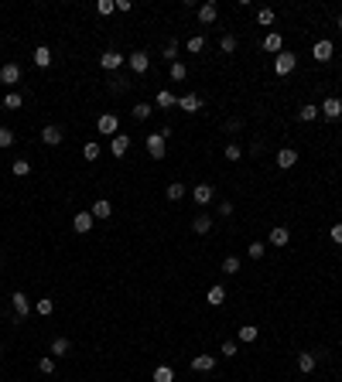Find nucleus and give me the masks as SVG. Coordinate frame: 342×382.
<instances>
[{"label": "nucleus", "instance_id": "1", "mask_svg": "<svg viewBox=\"0 0 342 382\" xmlns=\"http://www.w3.org/2000/svg\"><path fill=\"white\" fill-rule=\"evenodd\" d=\"M168 137H171V130H158V133L148 137V154H151L154 160L164 157V140H168Z\"/></svg>", "mask_w": 342, "mask_h": 382}, {"label": "nucleus", "instance_id": "2", "mask_svg": "<svg viewBox=\"0 0 342 382\" xmlns=\"http://www.w3.org/2000/svg\"><path fill=\"white\" fill-rule=\"evenodd\" d=\"M295 68H298V55H291V51L274 55V72H277V75H291Z\"/></svg>", "mask_w": 342, "mask_h": 382}, {"label": "nucleus", "instance_id": "3", "mask_svg": "<svg viewBox=\"0 0 342 382\" xmlns=\"http://www.w3.org/2000/svg\"><path fill=\"white\" fill-rule=\"evenodd\" d=\"M96 130L106 133V137H116V133H120V120H116L113 113H103L100 120H96Z\"/></svg>", "mask_w": 342, "mask_h": 382}, {"label": "nucleus", "instance_id": "4", "mask_svg": "<svg viewBox=\"0 0 342 382\" xmlns=\"http://www.w3.org/2000/svg\"><path fill=\"white\" fill-rule=\"evenodd\" d=\"M11 304H14V314H17V321H24V317L31 314V301H28V293L14 290V293H11Z\"/></svg>", "mask_w": 342, "mask_h": 382}, {"label": "nucleus", "instance_id": "5", "mask_svg": "<svg viewBox=\"0 0 342 382\" xmlns=\"http://www.w3.org/2000/svg\"><path fill=\"white\" fill-rule=\"evenodd\" d=\"M0 82H4V86H17V82H21V65H17V62H7V65L0 68Z\"/></svg>", "mask_w": 342, "mask_h": 382}, {"label": "nucleus", "instance_id": "6", "mask_svg": "<svg viewBox=\"0 0 342 382\" xmlns=\"http://www.w3.org/2000/svg\"><path fill=\"white\" fill-rule=\"evenodd\" d=\"M319 110H322V116H329V120H339V116H342V99H339V96H329V99L322 102Z\"/></svg>", "mask_w": 342, "mask_h": 382}, {"label": "nucleus", "instance_id": "7", "mask_svg": "<svg viewBox=\"0 0 342 382\" xmlns=\"http://www.w3.org/2000/svg\"><path fill=\"white\" fill-rule=\"evenodd\" d=\"M127 65L134 68L137 75H144V72H148V68H151V58L144 55V51H134V55H127Z\"/></svg>", "mask_w": 342, "mask_h": 382}, {"label": "nucleus", "instance_id": "8", "mask_svg": "<svg viewBox=\"0 0 342 382\" xmlns=\"http://www.w3.org/2000/svg\"><path fill=\"white\" fill-rule=\"evenodd\" d=\"M277 164H281V171L295 168V164H298V150H291V147H281V150H277Z\"/></svg>", "mask_w": 342, "mask_h": 382}, {"label": "nucleus", "instance_id": "9", "mask_svg": "<svg viewBox=\"0 0 342 382\" xmlns=\"http://www.w3.org/2000/svg\"><path fill=\"white\" fill-rule=\"evenodd\" d=\"M212 195H216V191H212V184H195V188H192L195 205H209V202H212Z\"/></svg>", "mask_w": 342, "mask_h": 382}, {"label": "nucleus", "instance_id": "10", "mask_svg": "<svg viewBox=\"0 0 342 382\" xmlns=\"http://www.w3.org/2000/svg\"><path fill=\"white\" fill-rule=\"evenodd\" d=\"M127 150H130V137L116 133V137H113V144H110V154H113V157L120 160V157H124V154H127Z\"/></svg>", "mask_w": 342, "mask_h": 382}, {"label": "nucleus", "instance_id": "11", "mask_svg": "<svg viewBox=\"0 0 342 382\" xmlns=\"http://www.w3.org/2000/svg\"><path fill=\"white\" fill-rule=\"evenodd\" d=\"M100 65L106 68V72H116V68L124 65V55H116V51H103V55H100Z\"/></svg>", "mask_w": 342, "mask_h": 382}, {"label": "nucleus", "instance_id": "12", "mask_svg": "<svg viewBox=\"0 0 342 382\" xmlns=\"http://www.w3.org/2000/svg\"><path fill=\"white\" fill-rule=\"evenodd\" d=\"M41 140H45L48 147H58L62 144V126H55V123H48L45 130H41Z\"/></svg>", "mask_w": 342, "mask_h": 382}, {"label": "nucleus", "instance_id": "13", "mask_svg": "<svg viewBox=\"0 0 342 382\" xmlns=\"http://www.w3.org/2000/svg\"><path fill=\"white\" fill-rule=\"evenodd\" d=\"M192 369L195 372H212V369H216V355H195Z\"/></svg>", "mask_w": 342, "mask_h": 382}, {"label": "nucleus", "instance_id": "14", "mask_svg": "<svg viewBox=\"0 0 342 382\" xmlns=\"http://www.w3.org/2000/svg\"><path fill=\"white\" fill-rule=\"evenodd\" d=\"M311 55H315V62H329L335 55V48H332V41H319V45L311 48Z\"/></svg>", "mask_w": 342, "mask_h": 382}, {"label": "nucleus", "instance_id": "15", "mask_svg": "<svg viewBox=\"0 0 342 382\" xmlns=\"http://www.w3.org/2000/svg\"><path fill=\"white\" fill-rule=\"evenodd\" d=\"M92 222H96V219H92V212H79L76 219H72V229H76V232H89Z\"/></svg>", "mask_w": 342, "mask_h": 382}, {"label": "nucleus", "instance_id": "16", "mask_svg": "<svg viewBox=\"0 0 342 382\" xmlns=\"http://www.w3.org/2000/svg\"><path fill=\"white\" fill-rule=\"evenodd\" d=\"M178 106H182L185 113H199V110H202V99H199L195 92H185L182 99H178Z\"/></svg>", "mask_w": 342, "mask_h": 382}, {"label": "nucleus", "instance_id": "17", "mask_svg": "<svg viewBox=\"0 0 342 382\" xmlns=\"http://www.w3.org/2000/svg\"><path fill=\"white\" fill-rule=\"evenodd\" d=\"M291 242V232H287L284 225H274L271 229V246H287Z\"/></svg>", "mask_w": 342, "mask_h": 382}, {"label": "nucleus", "instance_id": "18", "mask_svg": "<svg viewBox=\"0 0 342 382\" xmlns=\"http://www.w3.org/2000/svg\"><path fill=\"white\" fill-rule=\"evenodd\" d=\"M315 365H319V355H311V351H301V355H298V369L301 372H315Z\"/></svg>", "mask_w": 342, "mask_h": 382}, {"label": "nucleus", "instance_id": "19", "mask_svg": "<svg viewBox=\"0 0 342 382\" xmlns=\"http://www.w3.org/2000/svg\"><path fill=\"white\" fill-rule=\"evenodd\" d=\"M34 65H38V68H48V65H52V51H48L45 45L34 48Z\"/></svg>", "mask_w": 342, "mask_h": 382}, {"label": "nucleus", "instance_id": "20", "mask_svg": "<svg viewBox=\"0 0 342 382\" xmlns=\"http://www.w3.org/2000/svg\"><path fill=\"white\" fill-rule=\"evenodd\" d=\"M113 215V205L106 202V198H100V202L92 205V219H110Z\"/></svg>", "mask_w": 342, "mask_h": 382}, {"label": "nucleus", "instance_id": "21", "mask_svg": "<svg viewBox=\"0 0 342 382\" xmlns=\"http://www.w3.org/2000/svg\"><path fill=\"white\" fill-rule=\"evenodd\" d=\"M158 106L161 110H171V106H178V96H175L171 89H161L158 92Z\"/></svg>", "mask_w": 342, "mask_h": 382}, {"label": "nucleus", "instance_id": "22", "mask_svg": "<svg viewBox=\"0 0 342 382\" xmlns=\"http://www.w3.org/2000/svg\"><path fill=\"white\" fill-rule=\"evenodd\" d=\"M216 4H202V7H199V21H202V24H212V21H216Z\"/></svg>", "mask_w": 342, "mask_h": 382}, {"label": "nucleus", "instance_id": "23", "mask_svg": "<svg viewBox=\"0 0 342 382\" xmlns=\"http://www.w3.org/2000/svg\"><path fill=\"white\" fill-rule=\"evenodd\" d=\"M154 382H175V369L171 365H158L154 369Z\"/></svg>", "mask_w": 342, "mask_h": 382}, {"label": "nucleus", "instance_id": "24", "mask_svg": "<svg viewBox=\"0 0 342 382\" xmlns=\"http://www.w3.org/2000/svg\"><path fill=\"white\" fill-rule=\"evenodd\" d=\"M192 229L199 232V236H205V232L212 229V219H209V215H199V219H192Z\"/></svg>", "mask_w": 342, "mask_h": 382}, {"label": "nucleus", "instance_id": "25", "mask_svg": "<svg viewBox=\"0 0 342 382\" xmlns=\"http://www.w3.org/2000/svg\"><path fill=\"white\" fill-rule=\"evenodd\" d=\"M223 301H226V290H223V287H212V290L205 293V304H212V307H219Z\"/></svg>", "mask_w": 342, "mask_h": 382}, {"label": "nucleus", "instance_id": "26", "mask_svg": "<svg viewBox=\"0 0 342 382\" xmlns=\"http://www.w3.org/2000/svg\"><path fill=\"white\" fill-rule=\"evenodd\" d=\"M24 99H21V92H7L4 96V110H21Z\"/></svg>", "mask_w": 342, "mask_h": 382}, {"label": "nucleus", "instance_id": "27", "mask_svg": "<svg viewBox=\"0 0 342 382\" xmlns=\"http://www.w3.org/2000/svg\"><path fill=\"white\" fill-rule=\"evenodd\" d=\"M319 106H311V102H308V106H301V110H298V120H305V123H311V120H315V116H319Z\"/></svg>", "mask_w": 342, "mask_h": 382}, {"label": "nucleus", "instance_id": "28", "mask_svg": "<svg viewBox=\"0 0 342 382\" xmlns=\"http://www.w3.org/2000/svg\"><path fill=\"white\" fill-rule=\"evenodd\" d=\"M185 191H188V188H185V184H178V181H171V184H168V191H164V195H168V202H178V198H182Z\"/></svg>", "mask_w": 342, "mask_h": 382}, {"label": "nucleus", "instance_id": "29", "mask_svg": "<svg viewBox=\"0 0 342 382\" xmlns=\"http://www.w3.org/2000/svg\"><path fill=\"white\" fill-rule=\"evenodd\" d=\"M185 75H188V68H185V62H178V58H175V62H171V79H175V82H182Z\"/></svg>", "mask_w": 342, "mask_h": 382}, {"label": "nucleus", "instance_id": "30", "mask_svg": "<svg viewBox=\"0 0 342 382\" xmlns=\"http://www.w3.org/2000/svg\"><path fill=\"white\" fill-rule=\"evenodd\" d=\"M263 48H267V51H281V34L271 31L267 38H263Z\"/></svg>", "mask_w": 342, "mask_h": 382}, {"label": "nucleus", "instance_id": "31", "mask_svg": "<svg viewBox=\"0 0 342 382\" xmlns=\"http://www.w3.org/2000/svg\"><path fill=\"white\" fill-rule=\"evenodd\" d=\"M68 348H72L68 338H55V341H52V355H68Z\"/></svg>", "mask_w": 342, "mask_h": 382}, {"label": "nucleus", "instance_id": "32", "mask_svg": "<svg viewBox=\"0 0 342 382\" xmlns=\"http://www.w3.org/2000/svg\"><path fill=\"white\" fill-rule=\"evenodd\" d=\"M34 311H38V314H41V317H48V314H52V311H55V304L48 301V297H41V301L34 304Z\"/></svg>", "mask_w": 342, "mask_h": 382}, {"label": "nucleus", "instance_id": "33", "mask_svg": "<svg viewBox=\"0 0 342 382\" xmlns=\"http://www.w3.org/2000/svg\"><path fill=\"white\" fill-rule=\"evenodd\" d=\"M257 335H260V328H253V324L239 328V341H257Z\"/></svg>", "mask_w": 342, "mask_h": 382}, {"label": "nucleus", "instance_id": "34", "mask_svg": "<svg viewBox=\"0 0 342 382\" xmlns=\"http://www.w3.org/2000/svg\"><path fill=\"white\" fill-rule=\"evenodd\" d=\"M82 157H86V160H96V157H100V144H96V140H89V144L82 147Z\"/></svg>", "mask_w": 342, "mask_h": 382}, {"label": "nucleus", "instance_id": "35", "mask_svg": "<svg viewBox=\"0 0 342 382\" xmlns=\"http://www.w3.org/2000/svg\"><path fill=\"white\" fill-rule=\"evenodd\" d=\"M188 51H192V55L205 51V38H202V34H195V38H188Z\"/></svg>", "mask_w": 342, "mask_h": 382}, {"label": "nucleus", "instance_id": "36", "mask_svg": "<svg viewBox=\"0 0 342 382\" xmlns=\"http://www.w3.org/2000/svg\"><path fill=\"white\" fill-rule=\"evenodd\" d=\"M219 48H223V55H233V51H236V38H233V34H226V38L219 41Z\"/></svg>", "mask_w": 342, "mask_h": 382}, {"label": "nucleus", "instance_id": "37", "mask_svg": "<svg viewBox=\"0 0 342 382\" xmlns=\"http://www.w3.org/2000/svg\"><path fill=\"white\" fill-rule=\"evenodd\" d=\"M151 113H154V110H151L148 102H137V106H134V120H148Z\"/></svg>", "mask_w": 342, "mask_h": 382}, {"label": "nucleus", "instance_id": "38", "mask_svg": "<svg viewBox=\"0 0 342 382\" xmlns=\"http://www.w3.org/2000/svg\"><path fill=\"white\" fill-rule=\"evenodd\" d=\"M223 273H239V259L236 256H226V259H223Z\"/></svg>", "mask_w": 342, "mask_h": 382}, {"label": "nucleus", "instance_id": "39", "mask_svg": "<svg viewBox=\"0 0 342 382\" xmlns=\"http://www.w3.org/2000/svg\"><path fill=\"white\" fill-rule=\"evenodd\" d=\"M257 24H263V28H267V24H274V11H271V7L257 11Z\"/></svg>", "mask_w": 342, "mask_h": 382}, {"label": "nucleus", "instance_id": "40", "mask_svg": "<svg viewBox=\"0 0 342 382\" xmlns=\"http://www.w3.org/2000/svg\"><path fill=\"white\" fill-rule=\"evenodd\" d=\"M263 249H267L263 242H250V246H247V256H250V259H260V256H263Z\"/></svg>", "mask_w": 342, "mask_h": 382}, {"label": "nucleus", "instance_id": "41", "mask_svg": "<svg viewBox=\"0 0 342 382\" xmlns=\"http://www.w3.org/2000/svg\"><path fill=\"white\" fill-rule=\"evenodd\" d=\"M0 147H14V130L0 126Z\"/></svg>", "mask_w": 342, "mask_h": 382}, {"label": "nucleus", "instance_id": "42", "mask_svg": "<svg viewBox=\"0 0 342 382\" xmlns=\"http://www.w3.org/2000/svg\"><path fill=\"white\" fill-rule=\"evenodd\" d=\"M14 174H17V178L31 174V164H28V160H14Z\"/></svg>", "mask_w": 342, "mask_h": 382}, {"label": "nucleus", "instance_id": "43", "mask_svg": "<svg viewBox=\"0 0 342 382\" xmlns=\"http://www.w3.org/2000/svg\"><path fill=\"white\" fill-rule=\"evenodd\" d=\"M239 157H243L239 144H226V160H239Z\"/></svg>", "mask_w": 342, "mask_h": 382}, {"label": "nucleus", "instance_id": "44", "mask_svg": "<svg viewBox=\"0 0 342 382\" xmlns=\"http://www.w3.org/2000/svg\"><path fill=\"white\" fill-rule=\"evenodd\" d=\"M96 11H100V14H113L116 4H113V0H100V4H96Z\"/></svg>", "mask_w": 342, "mask_h": 382}, {"label": "nucleus", "instance_id": "45", "mask_svg": "<svg viewBox=\"0 0 342 382\" xmlns=\"http://www.w3.org/2000/svg\"><path fill=\"white\" fill-rule=\"evenodd\" d=\"M38 369L45 372V375H52V372H55V359H41L38 362Z\"/></svg>", "mask_w": 342, "mask_h": 382}, {"label": "nucleus", "instance_id": "46", "mask_svg": "<svg viewBox=\"0 0 342 382\" xmlns=\"http://www.w3.org/2000/svg\"><path fill=\"white\" fill-rule=\"evenodd\" d=\"M175 55H178V45H175V41H168V45H164V58H168V62H175Z\"/></svg>", "mask_w": 342, "mask_h": 382}, {"label": "nucleus", "instance_id": "47", "mask_svg": "<svg viewBox=\"0 0 342 382\" xmlns=\"http://www.w3.org/2000/svg\"><path fill=\"white\" fill-rule=\"evenodd\" d=\"M329 236H332V242H339V246H342V222H339V225H332V229H329Z\"/></svg>", "mask_w": 342, "mask_h": 382}, {"label": "nucleus", "instance_id": "48", "mask_svg": "<svg viewBox=\"0 0 342 382\" xmlns=\"http://www.w3.org/2000/svg\"><path fill=\"white\" fill-rule=\"evenodd\" d=\"M223 355L233 359V355H236V341H223Z\"/></svg>", "mask_w": 342, "mask_h": 382}, {"label": "nucleus", "instance_id": "49", "mask_svg": "<svg viewBox=\"0 0 342 382\" xmlns=\"http://www.w3.org/2000/svg\"><path fill=\"white\" fill-rule=\"evenodd\" d=\"M127 86H130V82H124V79H120V75H116V79H113V82H110V89H113V92H124V89H127Z\"/></svg>", "mask_w": 342, "mask_h": 382}, {"label": "nucleus", "instance_id": "50", "mask_svg": "<svg viewBox=\"0 0 342 382\" xmlns=\"http://www.w3.org/2000/svg\"><path fill=\"white\" fill-rule=\"evenodd\" d=\"M219 215H223V219H229V215H233V202H223V205H219Z\"/></svg>", "mask_w": 342, "mask_h": 382}, {"label": "nucleus", "instance_id": "51", "mask_svg": "<svg viewBox=\"0 0 342 382\" xmlns=\"http://www.w3.org/2000/svg\"><path fill=\"white\" fill-rule=\"evenodd\" d=\"M239 126H243L239 120H229V123H226V130H229V133H239Z\"/></svg>", "mask_w": 342, "mask_h": 382}, {"label": "nucleus", "instance_id": "52", "mask_svg": "<svg viewBox=\"0 0 342 382\" xmlns=\"http://www.w3.org/2000/svg\"><path fill=\"white\" fill-rule=\"evenodd\" d=\"M339 28H342V17H339Z\"/></svg>", "mask_w": 342, "mask_h": 382}, {"label": "nucleus", "instance_id": "53", "mask_svg": "<svg viewBox=\"0 0 342 382\" xmlns=\"http://www.w3.org/2000/svg\"><path fill=\"white\" fill-rule=\"evenodd\" d=\"M0 351H4V345H0Z\"/></svg>", "mask_w": 342, "mask_h": 382}]
</instances>
